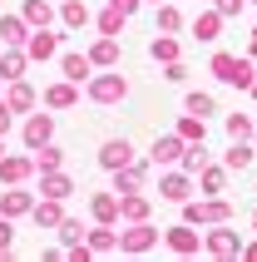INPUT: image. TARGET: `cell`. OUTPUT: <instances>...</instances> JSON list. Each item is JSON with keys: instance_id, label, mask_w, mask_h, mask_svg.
<instances>
[{"instance_id": "2", "label": "cell", "mask_w": 257, "mask_h": 262, "mask_svg": "<svg viewBox=\"0 0 257 262\" xmlns=\"http://www.w3.org/2000/svg\"><path fill=\"white\" fill-rule=\"evenodd\" d=\"M84 94L99 104V109H114V104L128 99V79H124L119 70H94V79L84 84Z\"/></svg>"}, {"instance_id": "7", "label": "cell", "mask_w": 257, "mask_h": 262, "mask_svg": "<svg viewBox=\"0 0 257 262\" xmlns=\"http://www.w3.org/2000/svg\"><path fill=\"white\" fill-rule=\"evenodd\" d=\"M40 173V163H35V154H5V159H0V183H5V188H10V183H30V178Z\"/></svg>"}, {"instance_id": "21", "label": "cell", "mask_w": 257, "mask_h": 262, "mask_svg": "<svg viewBox=\"0 0 257 262\" xmlns=\"http://www.w3.org/2000/svg\"><path fill=\"white\" fill-rule=\"evenodd\" d=\"M119 213H124V223H143L148 213H154V198L143 188H134V193H119Z\"/></svg>"}, {"instance_id": "29", "label": "cell", "mask_w": 257, "mask_h": 262, "mask_svg": "<svg viewBox=\"0 0 257 262\" xmlns=\"http://www.w3.org/2000/svg\"><path fill=\"white\" fill-rule=\"evenodd\" d=\"M228 178H232L228 163H208L198 173V193H228Z\"/></svg>"}, {"instance_id": "45", "label": "cell", "mask_w": 257, "mask_h": 262, "mask_svg": "<svg viewBox=\"0 0 257 262\" xmlns=\"http://www.w3.org/2000/svg\"><path fill=\"white\" fill-rule=\"evenodd\" d=\"M247 55L257 59V30H252V35H247Z\"/></svg>"}, {"instance_id": "20", "label": "cell", "mask_w": 257, "mask_h": 262, "mask_svg": "<svg viewBox=\"0 0 257 262\" xmlns=\"http://www.w3.org/2000/svg\"><path fill=\"white\" fill-rule=\"evenodd\" d=\"M84 243L94 248V257H109V252H119V223H94Z\"/></svg>"}, {"instance_id": "42", "label": "cell", "mask_w": 257, "mask_h": 262, "mask_svg": "<svg viewBox=\"0 0 257 262\" xmlns=\"http://www.w3.org/2000/svg\"><path fill=\"white\" fill-rule=\"evenodd\" d=\"M208 5H218V10L228 15V20H232V15H243V10H247V0H208Z\"/></svg>"}, {"instance_id": "35", "label": "cell", "mask_w": 257, "mask_h": 262, "mask_svg": "<svg viewBox=\"0 0 257 262\" xmlns=\"http://www.w3.org/2000/svg\"><path fill=\"white\" fill-rule=\"evenodd\" d=\"M124 20H128L124 10H114V5H104V10L94 15V30H99V35H119V30H124Z\"/></svg>"}, {"instance_id": "12", "label": "cell", "mask_w": 257, "mask_h": 262, "mask_svg": "<svg viewBox=\"0 0 257 262\" xmlns=\"http://www.w3.org/2000/svg\"><path fill=\"white\" fill-rule=\"evenodd\" d=\"M134 159H139V154H134V144H128L124 134L99 144V168H104V173H114V168H124V163H134Z\"/></svg>"}, {"instance_id": "34", "label": "cell", "mask_w": 257, "mask_h": 262, "mask_svg": "<svg viewBox=\"0 0 257 262\" xmlns=\"http://www.w3.org/2000/svg\"><path fill=\"white\" fill-rule=\"evenodd\" d=\"M208 163H213V154H208V144H188V148H183V163H178V168H188V173L198 178L203 168H208Z\"/></svg>"}, {"instance_id": "32", "label": "cell", "mask_w": 257, "mask_h": 262, "mask_svg": "<svg viewBox=\"0 0 257 262\" xmlns=\"http://www.w3.org/2000/svg\"><path fill=\"white\" fill-rule=\"evenodd\" d=\"M183 109H188V114H203V119H213V114H218V99L208 94V89H188V94H183Z\"/></svg>"}, {"instance_id": "51", "label": "cell", "mask_w": 257, "mask_h": 262, "mask_svg": "<svg viewBox=\"0 0 257 262\" xmlns=\"http://www.w3.org/2000/svg\"><path fill=\"white\" fill-rule=\"evenodd\" d=\"M252 144H257V134H252Z\"/></svg>"}, {"instance_id": "49", "label": "cell", "mask_w": 257, "mask_h": 262, "mask_svg": "<svg viewBox=\"0 0 257 262\" xmlns=\"http://www.w3.org/2000/svg\"><path fill=\"white\" fill-rule=\"evenodd\" d=\"M148 5H163V0H148Z\"/></svg>"}, {"instance_id": "17", "label": "cell", "mask_w": 257, "mask_h": 262, "mask_svg": "<svg viewBox=\"0 0 257 262\" xmlns=\"http://www.w3.org/2000/svg\"><path fill=\"white\" fill-rule=\"evenodd\" d=\"M40 104H45V109H55V114H65V109L79 104V84H74V79H55V84L40 94Z\"/></svg>"}, {"instance_id": "50", "label": "cell", "mask_w": 257, "mask_h": 262, "mask_svg": "<svg viewBox=\"0 0 257 262\" xmlns=\"http://www.w3.org/2000/svg\"><path fill=\"white\" fill-rule=\"evenodd\" d=\"M247 5H257V0H247Z\"/></svg>"}, {"instance_id": "52", "label": "cell", "mask_w": 257, "mask_h": 262, "mask_svg": "<svg viewBox=\"0 0 257 262\" xmlns=\"http://www.w3.org/2000/svg\"><path fill=\"white\" fill-rule=\"evenodd\" d=\"M252 193H257V183H252Z\"/></svg>"}, {"instance_id": "48", "label": "cell", "mask_w": 257, "mask_h": 262, "mask_svg": "<svg viewBox=\"0 0 257 262\" xmlns=\"http://www.w3.org/2000/svg\"><path fill=\"white\" fill-rule=\"evenodd\" d=\"M0 159H5V139H0Z\"/></svg>"}, {"instance_id": "6", "label": "cell", "mask_w": 257, "mask_h": 262, "mask_svg": "<svg viewBox=\"0 0 257 262\" xmlns=\"http://www.w3.org/2000/svg\"><path fill=\"white\" fill-rule=\"evenodd\" d=\"M158 198L183 208L188 198H193V173H188V168H168V173H158Z\"/></svg>"}, {"instance_id": "13", "label": "cell", "mask_w": 257, "mask_h": 262, "mask_svg": "<svg viewBox=\"0 0 257 262\" xmlns=\"http://www.w3.org/2000/svg\"><path fill=\"white\" fill-rule=\"evenodd\" d=\"M30 64H35V59H30L25 45H0V79H5V84H10V79H25Z\"/></svg>"}, {"instance_id": "53", "label": "cell", "mask_w": 257, "mask_h": 262, "mask_svg": "<svg viewBox=\"0 0 257 262\" xmlns=\"http://www.w3.org/2000/svg\"><path fill=\"white\" fill-rule=\"evenodd\" d=\"M0 15H5V10H0Z\"/></svg>"}, {"instance_id": "23", "label": "cell", "mask_w": 257, "mask_h": 262, "mask_svg": "<svg viewBox=\"0 0 257 262\" xmlns=\"http://www.w3.org/2000/svg\"><path fill=\"white\" fill-rule=\"evenodd\" d=\"M223 163H228L232 173H247V168L257 163V144H252V139H232L228 154H223Z\"/></svg>"}, {"instance_id": "36", "label": "cell", "mask_w": 257, "mask_h": 262, "mask_svg": "<svg viewBox=\"0 0 257 262\" xmlns=\"http://www.w3.org/2000/svg\"><path fill=\"white\" fill-rule=\"evenodd\" d=\"M223 129H228V139H252V134H257V119L252 114H228V119H223Z\"/></svg>"}, {"instance_id": "5", "label": "cell", "mask_w": 257, "mask_h": 262, "mask_svg": "<svg viewBox=\"0 0 257 262\" xmlns=\"http://www.w3.org/2000/svg\"><path fill=\"white\" fill-rule=\"evenodd\" d=\"M20 144H25L30 154L45 148V144H55V114H35V109H30L25 124H20Z\"/></svg>"}, {"instance_id": "38", "label": "cell", "mask_w": 257, "mask_h": 262, "mask_svg": "<svg viewBox=\"0 0 257 262\" xmlns=\"http://www.w3.org/2000/svg\"><path fill=\"white\" fill-rule=\"evenodd\" d=\"M35 163H40V173H55V168H65V148H59V144L35 148Z\"/></svg>"}, {"instance_id": "24", "label": "cell", "mask_w": 257, "mask_h": 262, "mask_svg": "<svg viewBox=\"0 0 257 262\" xmlns=\"http://www.w3.org/2000/svg\"><path fill=\"white\" fill-rule=\"evenodd\" d=\"M5 99H10L15 114H30V109H40V94H35V84H30V79H10Z\"/></svg>"}, {"instance_id": "31", "label": "cell", "mask_w": 257, "mask_h": 262, "mask_svg": "<svg viewBox=\"0 0 257 262\" xmlns=\"http://www.w3.org/2000/svg\"><path fill=\"white\" fill-rule=\"evenodd\" d=\"M173 129L183 134L188 144H203V139H208V119H203V114H188V109H183V114H178V124H173Z\"/></svg>"}, {"instance_id": "3", "label": "cell", "mask_w": 257, "mask_h": 262, "mask_svg": "<svg viewBox=\"0 0 257 262\" xmlns=\"http://www.w3.org/2000/svg\"><path fill=\"white\" fill-rule=\"evenodd\" d=\"M203 252H208V257H243V233H238L232 223H213V228L203 233Z\"/></svg>"}, {"instance_id": "44", "label": "cell", "mask_w": 257, "mask_h": 262, "mask_svg": "<svg viewBox=\"0 0 257 262\" xmlns=\"http://www.w3.org/2000/svg\"><path fill=\"white\" fill-rule=\"evenodd\" d=\"M243 262H257V243H243Z\"/></svg>"}, {"instance_id": "26", "label": "cell", "mask_w": 257, "mask_h": 262, "mask_svg": "<svg viewBox=\"0 0 257 262\" xmlns=\"http://www.w3.org/2000/svg\"><path fill=\"white\" fill-rule=\"evenodd\" d=\"M30 30H35V25H30L20 10H15V15H10V10L0 15V45H25V40H30Z\"/></svg>"}, {"instance_id": "46", "label": "cell", "mask_w": 257, "mask_h": 262, "mask_svg": "<svg viewBox=\"0 0 257 262\" xmlns=\"http://www.w3.org/2000/svg\"><path fill=\"white\" fill-rule=\"evenodd\" d=\"M247 94H252V99H257V79H252V89H247Z\"/></svg>"}, {"instance_id": "8", "label": "cell", "mask_w": 257, "mask_h": 262, "mask_svg": "<svg viewBox=\"0 0 257 262\" xmlns=\"http://www.w3.org/2000/svg\"><path fill=\"white\" fill-rule=\"evenodd\" d=\"M163 243H168V252H178V257H193V252L203 248V233H198V223H173V228H163Z\"/></svg>"}, {"instance_id": "18", "label": "cell", "mask_w": 257, "mask_h": 262, "mask_svg": "<svg viewBox=\"0 0 257 262\" xmlns=\"http://www.w3.org/2000/svg\"><path fill=\"white\" fill-rule=\"evenodd\" d=\"M30 218H35V228H40V233H55V228L70 218V213H65V198H40Z\"/></svg>"}, {"instance_id": "37", "label": "cell", "mask_w": 257, "mask_h": 262, "mask_svg": "<svg viewBox=\"0 0 257 262\" xmlns=\"http://www.w3.org/2000/svg\"><path fill=\"white\" fill-rule=\"evenodd\" d=\"M55 233H59V243H65V248H79V243L89 237V228H84L79 218H65V223L55 228Z\"/></svg>"}, {"instance_id": "27", "label": "cell", "mask_w": 257, "mask_h": 262, "mask_svg": "<svg viewBox=\"0 0 257 262\" xmlns=\"http://www.w3.org/2000/svg\"><path fill=\"white\" fill-rule=\"evenodd\" d=\"M89 59L99 70H119V35H99V40L89 45Z\"/></svg>"}, {"instance_id": "25", "label": "cell", "mask_w": 257, "mask_h": 262, "mask_svg": "<svg viewBox=\"0 0 257 262\" xmlns=\"http://www.w3.org/2000/svg\"><path fill=\"white\" fill-rule=\"evenodd\" d=\"M20 15H25L35 30L45 25H59V5H50V0H20Z\"/></svg>"}, {"instance_id": "1", "label": "cell", "mask_w": 257, "mask_h": 262, "mask_svg": "<svg viewBox=\"0 0 257 262\" xmlns=\"http://www.w3.org/2000/svg\"><path fill=\"white\" fill-rule=\"evenodd\" d=\"M208 74H213L218 84H228V89H252V79H257L252 55H232V50H213Z\"/></svg>"}, {"instance_id": "4", "label": "cell", "mask_w": 257, "mask_h": 262, "mask_svg": "<svg viewBox=\"0 0 257 262\" xmlns=\"http://www.w3.org/2000/svg\"><path fill=\"white\" fill-rule=\"evenodd\" d=\"M158 237H163V233H158L148 218H143V223H124V233H119V252H128V257H143V252H154V248H158Z\"/></svg>"}, {"instance_id": "33", "label": "cell", "mask_w": 257, "mask_h": 262, "mask_svg": "<svg viewBox=\"0 0 257 262\" xmlns=\"http://www.w3.org/2000/svg\"><path fill=\"white\" fill-rule=\"evenodd\" d=\"M154 10H158L154 30H163V35H178V30H183V10H178L173 0H163V5H154Z\"/></svg>"}, {"instance_id": "16", "label": "cell", "mask_w": 257, "mask_h": 262, "mask_svg": "<svg viewBox=\"0 0 257 262\" xmlns=\"http://www.w3.org/2000/svg\"><path fill=\"white\" fill-rule=\"evenodd\" d=\"M25 50H30V59H35V64L55 59V55H59V30H55V25H45V30H30Z\"/></svg>"}, {"instance_id": "11", "label": "cell", "mask_w": 257, "mask_h": 262, "mask_svg": "<svg viewBox=\"0 0 257 262\" xmlns=\"http://www.w3.org/2000/svg\"><path fill=\"white\" fill-rule=\"evenodd\" d=\"M35 203H40V198H35L25 183H10V188L0 193V213H5V218H30V213H35Z\"/></svg>"}, {"instance_id": "47", "label": "cell", "mask_w": 257, "mask_h": 262, "mask_svg": "<svg viewBox=\"0 0 257 262\" xmlns=\"http://www.w3.org/2000/svg\"><path fill=\"white\" fill-rule=\"evenodd\" d=\"M252 233H257V208H252Z\"/></svg>"}, {"instance_id": "22", "label": "cell", "mask_w": 257, "mask_h": 262, "mask_svg": "<svg viewBox=\"0 0 257 262\" xmlns=\"http://www.w3.org/2000/svg\"><path fill=\"white\" fill-rule=\"evenodd\" d=\"M148 59H154V64H173V59H183V45H178V35H163V30H154V40H148Z\"/></svg>"}, {"instance_id": "39", "label": "cell", "mask_w": 257, "mask_h": 262, "mask_svg": "<svg viewBox=\"0 0 257 262\" xmlns=\"http://www.w3.org/2000/svg\"><path fill=\"white\" fill-rule=\"evenodd\" d=\"M10 248H15V218H5V213H0V257H5Z\"/></svg>"}, {"instance_id": "30", "label": "cell", "mask_w": 257, "mask_h": 262, "mask_svg": "<svg viewBox=\"0 0 257 262\" xmlns=\"http://www.w3.org/2000/svg\"><path fill=\"white\" fill-rule=\"evenodd\" d=\"M74 193V178L65 173V168H55V173H40V198H70Z\"/></svg>"}, {"instance_id": "19", "label": "cell", "mask_w": 257, "mask_h": 262, "mask_svg": "<svg viewBox=\"0 0 257 262\" xmlns=\"http://www.w3.org/2000/svg\"><path fill=\"white\" fill-rule=\"evenodd\" d=\"M89 218L94 223H124V213H119V193H89Z\"/></svg>"}, {"instance_id": "41", "label": "cell", "mask_w": 257, "mask_h": 262, "mask_svg": "<svg viewBox=\"0 0 257 262\" xmlns=\"http://www.w3.org/2000/svg\"><path fill=\"white\" fill-rule=\"evenodd\" d=\"M163 79H168V84H183V79H188V64H183V59L163 64Z\"/></svg>"}, {"instance_id": "10", "label": "cell", "mask_w": 257, "mask_h": 262, "mask_svg": "<svg viewBox=\"0 0 257 262\" xmlns=\"http://www.w3.org/2000/svg\"><path fill=\"white\" fill-rule=\"evenodd\" d=\"M183 148H188V139H183L178 129H173V134H158V139H154L148 159H154L158 168H173V163H183Z\"/></svg>"}, {"instance_id": "9", "label": "cell", "mask_w": 257, "mask_h": 262, "mask_svg": "<svg viewBox=\"0 0 257 262\" xmlns=\"http://www.w3.org/2000/svg\"><path fill=\"white\" fill-rule=\"evenodd\" d=\"M158 163L154 159H134L124 168H114V193H134V188H148V173H154Z\"/></svg>"}, {"instance_id": "43", "label": "cell", "mask_w": 257, "mask_h": 262, "mask_svg": "<svg viewBox=\"0 0 257 262\" xmlns=\"http://www.w3.org/2000/svg\"><path fill=\"white\" fill-rule=\"evenodd\" d=\"M109 5H114V10H124V15H139L143 0H109Z\"/></svg>"}, {"instance_id": "40", "label": "cell", "mask_w": 257, "mask_h": 262, "mask_svg": "<svg viewBox=\"0 0 257 262\" xmlns=\"http://www.w3.org/2000/svg\"><path fill=\"white\" fill-rule=\"evenodd\" d=\"M10 129H15V109H10V99L0 94V139H5Z\"/></svg>"}, {"instance_id": "15", "label": "cell", "mask_w": 257, "mask_h": 262, "mask_svg": "<svg viewBox=\"0 0 257 262\" xmlns=\"http://www.w3.org/2000/svg\"><path fill=\"white\" fill-rule=\"evenodd\" d=\"M94 70H99V64L89 59V50H84V55H79V50H65V55H59V74H65V79H74V84H89V79H94Z\"/></svg>"}, {"instance_id": "28", "label": "cell", "mask_w": 257, "mask_h": 262, "mask_svg": "<svg viewBox=\"0 0 257 262\" xmlns=\"http://www.w3.org/2000/svg\"><path fill=\"white\" fill-rule=\"evenodd\" d=\"M94 15H89L84 0H59V30H84Z\"/></svg>"}, {"instance_id": "14", "label": "cell", "mask_w": 257, "mask_h": 262, "mask_svg": "<svg viewBox=\"0 0 257 262\" xmlns=\"http://www.w3.org/2000/svg\"><path fill=\"white\" fill-rule=\"evenodd\" d=\"M223 25H228V15L218 10V5H208V10H198V15H193V40H203V45L223 40Z\"/></svg>"}]
</instances>
